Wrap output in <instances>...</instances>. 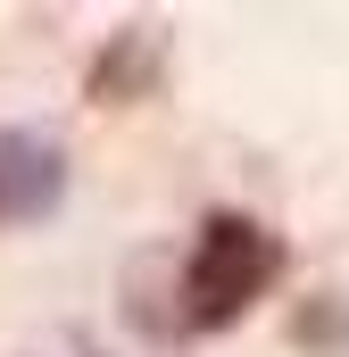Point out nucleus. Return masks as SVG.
Segmentation results:
<instances>
[{
	"instance_id": "f257e3e1",
	"label": "nucleus",
	"mask_w": 349,
	"mask_h": 357,
	"mask_svg": "<svg viewBox=\"0 0 349 357\" xmlns=\"http://www.w3.org/2000/svg\"><path fill=\"white\" fill-rule=\"evenodd\" d=\"M274 274H283V241L266 233L258 216L216 208V216L200 225L191 266H183V333H216V324H233L250 299L274 291Z\"/></svg>"
},
{
	"instance_id": "f03ea898",
	"label": "nucleus",
	"mask_w": 349,
	"mask_h": 357,
	"mask_svg": "<svg viewBox=\"0 0 349 357\" xmlns=\"http://www.w3.org/2000/svg\"><path fill=\"white\" fill-rule=\"evenodd\" d=\"M67 199V150L42 133H0V225H42Z\"/></svg>"
}]
</instances>
